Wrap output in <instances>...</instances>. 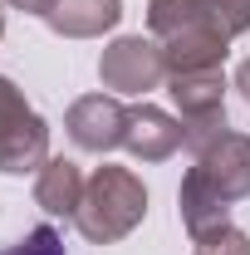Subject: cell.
I'll use <instances>...</instances> for the list:
<instances>
[{
    "mask_svg": "<svg viewBox=\"0 0 250 255\" xmlns=\"http://www.w3.org/2000/svg\"><path fill=\"white\" fill-rule=\"evenodd\" d=\"M123 147L137 162H167L177 147H187V128H182V118L162 113V108H152V103H137V108H127Z\"/></svg>",
    "mask_w": 250,
    "mask_h": 255,
    "instance_id": "8",
    "label": "cell"
},
{
    "mask_svg": "<svg viewBox=\"0 0 250 255\" xmlns=\"http://www.w3.org/2000/svg\"><path fill=\"white\" fill-rule=\"evenodd\" d=\"M172 103L182 108V128H187V147L201 152L206 142H216L226 128V74L221 69H191V74H172L167 79Z\"/></svg>",
    "mask_w": 250,
    "mask_h": 255,
    "instance_id": "5",
    "label": "cell"
},
{
    "mask_svg": "<svg viewBox=\"0 0 250 255\" xmlns=\"http://www.w3.org/2000/svg\"><path fill=\"white\" fill-rule=\"evenodd\" d=\"M246 196H250V137L221 132L216 142H206L196 152L191 172L182 177L177 211H182V226L191 236H201L211 226H226V211Z\"/></svg>",
    "mask_w": 250,
    "mask_h": 255,
    "instance_id": "1",
    "label": "cell"
},
{
    "mask_svg": "<svg viewBox=\"0 0 250 255\" xmlns=\"http://www.w3.org/2000/svg\"><path fill=\"white\" fill-rule=\"evenodd\" d=\"M142 216H147V187H142V177H132L127 167H98L94 177H89V187H84V201L74 211V226L84 231V241L113 246Z\"/></svg>",
    "mask_w": 250,
    "mask_h": 255,
    "instance_id": "2",
    "label": "cell"
},
{
    "mask_svg": "<svg viewBox=\"0 0 250 255\" xmlns=\"http://www.w3.org/2000/svg\"><path fill=\"white\" fill-rule=\"evenodd\" d=\"M49 162V123L34 113L25 94L0 79V172L25 177Z\"/></svg>",
    "mask_w": 250,
    "mask_h": 255,
    "instance_id": "3",
    "label": "cell"
},
{
    "mask_svg": "<svg viewBox=\"0 0 250 255\" xmlns=\"http://www.w3.org/2000/svg\"><path fill=\"white\" fill-rule=\"evenodd\" d=\"M64 132H69L84 152H113V147H123L127 108L113 94H84L64 113Z\"/></svg>",
    "mask_w": 250,
    "mask_h": 255,
    "instance_id": "7",
    "label": "cell"
},
{
    "mask_svg": "<svg viewBox=\"0 0 250 255\" xmlns=\"http://www.w3.org/2000/svg\"><path fill=\"white\" fill-rule=\"evenodd\" d=\"M0 255H64V241H59L54 226H34L25 241H15L10 251H0Z\"/></svg>",
    "mask_w": 250,
    "mask_h": 255,
    "instance_id": "12",
    "label": "cell"
},
{
    "mask_svg": "<svg viewBox=\"0 0 250 255\" xmlns=\"http://www.w3.org/2000/svg\"><path fill=\"white\" fill-rule=\"evenodd\" d=\"M147 30H152V39H172L187 30L236 39L250 30V0H152Z\"/></svg>",
    "mask_w": 250,
    "mask_h": 255,
    "instance_id": "4",
    "label": "cell"
},
{
    "mask_svg": "<svg viewBox=\"0 0 250 255\" xmlns=\"http://www.w3.org/2000/svg\"><path fill=\"white\" fill-rule=\"evenodd\" d=\"M0 39H5V10H0Z\"/></svg>",
    "mask_w": 250,
    "mask_h": 255,
    "instance_id": "14",
    "label": "cell"
},
{
    "mask_svg": "<svg viewBox=\"0 0 250 255\" xmlns=\"http://www.w3.org/2000/svg\"><path fill=\"white\" fill-rule=\"evenodd\" d=\"M191 255H250V236L246 231H236V226H211V231H201V236H191Z\"/></svg>",
    "mask_w": 250,
    "mask_h": 255,
    "instance_id": "11",
    "label": "cell"
},
{
    "mask_svg": "<svg viewBox=\"0 0 250 255\" xmlns=\"http://www.w3.org/2000/svg\"><path fill=\"white\" fill-rule=\"evenodd\" d=\"M123 20V0H54L44 25L64 39H98Z\"/></svg>",
    "mask_w": 250,
    "mask_h": 255,
    "instance_id": "9",
    "label": "cell"
},
{
    "mask_svg": "<svg viewBox=\"0 0 250 255\" xmlns=\"http://www.w3.org/2000/svg\"><path fill=\"white\" fill-rule=\"evenodd\" d=\"M98 79L103 89L113 94H147L167 79V59H162V44L157 39H142V34H123L103 49L98 59Z\"/></svg>",
    "mask_w": 250,
    "mask_h": 255,
    "instance_id": "6",
    "label": "cell"
},
{
    "mask_svg": "<svg viewBox=\"0 0 250 255\" xmlns=\"http://www.w3.org/2000/svg\"><path fill=\"white\" fill-rule=\"evenodd\" d=\"M5 5H15V10H25V15H39V20L54 10V0H5Z\"/></svg>",
    "mask_w": 250,
    "mask_h": 255,
    "instance_id": "13",
    "label": "cell"
},
{
    "mask_svg": "<svg viewBox=\"0 0 250 255\" xmlns=\"http://www.w3.org/2000/svg\"><path fill=\"white\" fill-rule=\"evenodd\" d=\"M84 187H89V177L79 172V162L49 157L39 167V177H34V201H39L49 216H74L79 201H84Z\"/></svg>",
    "mask_w": 250,
    "mask_h": 255,
    "instance_id": "10",
    "label": "cell"
}]
</instances>
